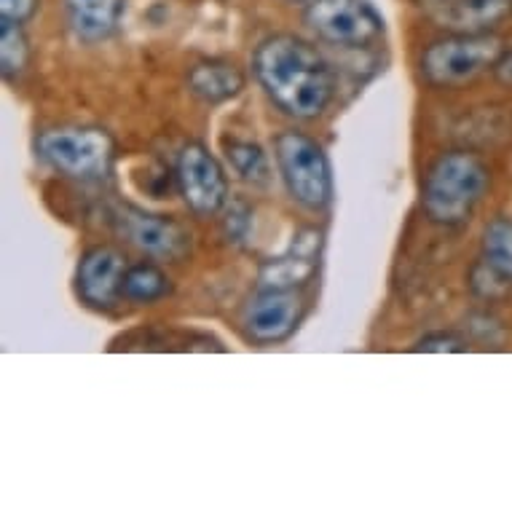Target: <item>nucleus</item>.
<instances>
[{
	"label": "nucleus",
	"mask_w": 512,
	"mask_h": 512,
	"mask_svg": "<svg viewBox=\"0 0 512 512\" xmlns=\"http://www.w3.org/2000/svg\"><path fill=\"white\" fill-rule=\"evenodd\" d=\"M255 78L269 100L287 116L317 118L333 100L336 81L330 65L309 41L295 35H271L255 49Z\"/></svg>",
	"instance_id": "1"
},
{
	"label": "nucleus",
	"mask_w": 512,
	"mask_h": 512,
	"mask_svg": "<svg viewBox=\"0 0 512 512\" xmlns=\"http://www.w3.org/2000/svg\"><path fill=\"white\" fill-rule=\"evenodd\" d=\"M488 185H491V172L480 156L470 151L443 153L427 169L421 185L424 215L440 226H462L483 202Z\"/></svg>",
	"instance_id": "2"
},
{
	"label": "nucleus",
	"mask_w": 512,
	"mask_h": 512,
	"mask_svg": "<svg viewBox=\"0 0 512 512\" xmlns=\"http://www.w3.org/2000/svg\"><path fill=\"white\" fill-rule=\"evenodd\" d=\"M504 54V43L494 33H448L421 54V76L432 86H464L494 70Z\"/></svg>",
	"instance_id": "3"
},
{
	"label": "nucleus",
	"mask_w": 512,
	"mask_h": 512,
	"mask_svg": "<svg viewBox=\"0 0 512 512\" xmlns=\"http://www.w3.org/2000/svg\"><path fill=\"white\" fill-rule=\"evenodd\" d=\"M35 151L59 175L73 180H100L113 167L116 143L97 126H62L41 132L35 140Z\"/></svg>",
	"instance_id": "4"
},
{
	"label": "nucleus",
	"mask_w": 512,
	"mask_h": 512,
	"mask_svg": "<svg viewBox=\"0 0 512 512\" xmlns=\"http://www.w3.org/2000/svg\"><path fill=\"white\" fill-rule=\"evenodd\" d=\"M274 156L287 194L306 210H325L333 199V172L322 145L301 132H282Z\"/></svg>",
	"instance_id": "5"
},
{
	"label": "nucleus",
	"mask_w": 512,
	"mask_h": 512,
	"mask_svg": "<svg viewBox=\"0 0 512 512\" xmlns=\"http://www.w3.org/2000/svg\"><path fill=\"white\" fill-rule=\"evenodd\" d=\"M303 22L319 41L344 49L368 46L384 30L365 0H303Z\"/></svg>",
	"instance_id": "6"
},
{
	"label": "nucleus",
	"mask_w": 512,
	"mask_h": 512,
	"mask_svg": "<svg viewBox=\"0 0 512 512\" xmlns=\"http://www.w3.org/2000/svg\"><path fill=\"white\" fill-rule=\"evenodd\" d=\"M177 188L188 210L215 215L228 202V180L220 161L202 143H188L177 156Z\"/></svg>",
	"instance_id": "7"
},
{
	"label": "nucleus",
	"mask_w": 512,
	"mask_h": 512,
	"mask_svg": "<svg viewBox=\"0 0 512 512\" xmlns=\"http://www.w3.org/2000/svg\"><path fill=\"white\" fill-rule=\"evenodd\" d=\"M113 223L126 242L135 244L137 250L148 252L153 258L177 261L188 252V244H191V236L177 220L151 215L132 204H118L113 210Z\"/></svg>",
	"instance_id": "8"
},
{
	"label": "nucleus",
	"mask_w": 512,
	"mask_h": 512,
	"mask_svg": "<svg viewBox=\"0 0 512 512\" xmlns=\"http://www.w3.org/2000/svg\"><path fill=\"white\" fill-rule=\"evenodd\" d=\"M472 293L496 301L512 287V218H494L480 239V258L470 271Z\"/></svg>",
	"instance_id": "9"
},
{
	"label": "nucleus",
	"mask_w": 512,
	"mask_h": 512,
	"mask_svg": "<svg viewBox=\"0 0 512 512\" xmlns=\"http://www.w3.org/2000/svg\"><path fill=\"white\" fill-rule=\"evenodd\" d=\"M301 314L303 301L295 290L261 287L244 309V333L255 344H279L298 328Z\"/></svg>",
	"instance_id": "10"
},
{
	"label": "nucleus",
	"mask_w": 512,
	"mask_h": 512,
	"mask_svg": "<svg viewBox=\"0 0 512 512\" xmlns=\"http://www.w3.org/2000/svg\"><path fill=\"white\" fill-rule=\"evenodd\" d=\"M126 258L124 252L116 247H94L78 263L76 285L81 301L94 306V309H110L113 303L124 295V277H126Z\"/></svg>",
	"instance_id": "11"
},
{
	"label": "nucleus",
	"mask_w": 512,
	"mask_h": 512,
	"mask_svg": "<svg viewBox=\"0 0 512 512\" xmlns=\"http://www.w3.org/2000/svg\"><path fill=\"white\" fill-rule=\"evenodd\" d=\"M421 9L448 33H494L512 14V0H421Z\"/></svg>",
	"instance_id": "12"
},
{
	"label": "nucleus",
	"mask_w": 512,
	"mask_h": 512,
	"mask_svg": "<svg viewBox=\"0 0 512 512\" xmlns=\"http://www.w3.org/2000/svg\"><path fill=\"white\" fill-rule=\"evenodd\" d=\"M319 252H322V231L303 228L290 244V250L269 261L261 271V287L269 290H298L317 274Z\"/></svg>",
	"instance_id": "13"
},
{
	"label": "nucleus",
	"mask_w": 512,
	"mask_h": 512,
	"mask_svg": "<svg viewBox=\"0 0 512 512\" xmlns=\"http://www.w3.org/2000/svg\"><path fill=\"white\" fill-rule=\"evenodd\" d=\"M65 11L78 41L100 43L116 33L124 0H65Z\"/></svg>",
	"instance_id": "14"
},
{
	"label": "nucleus",
	"mask_w": 512,
	"mask_h": 512,
	"mask_svg": "<svg viewBox=\"0 0 512 512\" xmlns=\"http://www.w3.org/2000/svg\"><path fill=\"white\" fill-rule=\"evenodd\" d=\"M188 89L202 102L218 105L244 89V73L226 59H204L188 70Z\"/></svg>",
	"instance_id": "15"
},
{
	"label": "nucleus",
	"mask_w": 512,
	"mask_h": 512,
	"mask_svg": "<svg viewBox=\"0 0 512 512\" xmlns=\"http://www.w3.org/2000/svg\"><path fill=\"white\" fill-rule=\"evenodd\" d=\"M25 22L0 19V73L6 81H14L30 65V41H27Z\"/></svg>",
	"instance_id": "16"
},
{
	"label": "nucleus",
	"mask_w": 512,
	"mask_h": 512,
	"mask_svg": "<svg viewBox=\"0 0 512 512\" xmlns=\"http://www.w3.org/2000/svg\"><path fill=\"white\" fill-rule=\"evenodd\" d=\"M169 293L167 274L153 263L129 266L124 277V298L135 303H153Z\"/></svg>",
	"instance_id": "17"
},
{
	"label": "nucleus",
	"mask_w": 512,
	"mask_h": 512,
	"mask_svg": "<svg viewBox=\"0 0 512 512\" xmlns=\"http://www.w3.org/2000/svg\"><path fill=\"white\" fill-rule=\"evenodd\" d=\"M228 159L234 164L242 180L255 185H263L269 180V161L261 145L255 143H228Z\"/></svg>",
	"instance_id": "18"
},
{
	"label": "nucleus",
	"mask_w": 512,
	"mask_h": 512,
	"mask_svg": "<svg viewBox=\"0 0 512 512\" xmlns=\"http://www.w3.org/2000/svg\"><path fill=\"white\" fill-rule=\"evenodd\" d=\"M413 352H427V354H454V352H467V341L456 333H429L421 341H416Z\"/></svg>",
	"instance_id": "19"
},
{
	"label": "nucleus",
	"mask_w": 512,
	"mask_h": 512,
	"mask_svg": "<svg viewBox=\"0 0 512 512\" xmlns=\"http://www.w3.org/2000/svg\"><path fill=\"white\" fill-rule=\"evenodd\" d=\"M41 0H0V19H14V22H27L33 19Z\"/></svg>",
	"instance_id": "20"
},
{
	"label": "nucleus",
	"mask_w": 512,
	"mask_h": 512,
	"mask_svg": "<svg viewBox=\"0 0 512 512\" xmlns=\"http://www.w3.org/2000/svg\"><path fill=\"white\" fill-rule=\"evenodd\" d=\"M494 73L502 84H512V49H504V54L494 65Z\"/></svg>",
	"instance_id": "21"
}]
</instances>
